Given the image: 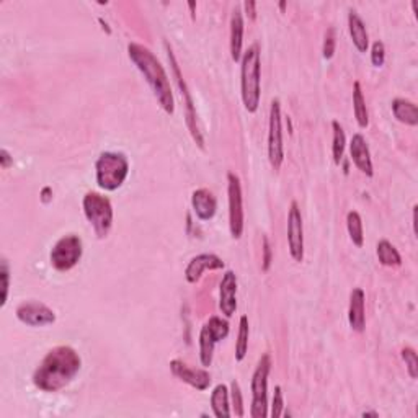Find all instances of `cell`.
Here are the masks:
<instances>
[{
    "instance_id": "83f0119b",
    "label": "cell",
    "mask_w": 418,
    "mask_h": 418,
    "mask_svg": "<svg viewBox=\"0 0 418 418\" xmlns=\"http://www.w3.org/2000/svg\"><path fill=\"white\" fill-rule=\"evenodd\" d=\"M249 317L242 315L239 320V333H237V342H235V361H242L247 356L249 351Z\"/></svg>"
},
{
    "instance_id": "52a82bcc",
    "label": "cell",
    "mask_w": 418,
    "mask_h": 418,
    "mask_svg": "<svg viewBox=\"0 0 418 418\" xmlns=\"http://www.w3.org/2000/svg\"><path fill=\"white\" fill-rule=\"evenodd\" d=\"M271 371V356L270 353H265L260 358L257 368L252 376V407H250V417L265 418L268 415V378Z\"/></svg>"
},
{
    "instance_id": "836d02e7",
    "label": "cell",
    "mask_w": 418,
    "mask_h": 418,
    "mask_svg": "<svg viewBox=\"0 0 418 418\" xmlns=\"http://www.w3.org/2000/svg\"><path fill=\"white\" fill-rule=\"evenodd\" d=\"M283 408H285V399H283V389L280 385L275 387V396H273L271 402V417L280 418L283 415Z\"/></svg>"
},
{
    "instance_id": "9c48e42d",
    "label": "cell",
    "mask_w": 418,
    "mask_h": 418,
    "mask_svg": "<svg viewBox=\"0 0 418 418\" xmlns=\"http://www.w3.org/2000/svg\"><path fill=\"white\" fill-rule=\"evenodd\" d=\"M82 239L76 234H69L61 237V239L54 244V247L49 253V258L56 271L66 273L71 271L74 267H77L78 262L82 260Z\"/></svg>"
},
{
    "instance_id": "484cf974",
    "label": "cell",
    "mask_w": 418,
    "mask_h": 418,
    "mask_svg": "<svg viewBox=\"0 0 418 418\" xmlns=\"http://www.w3.org/2000/svg\"><path fill=\"white\" fill-rule=\"evenodd\" d=\"M346 229L350 234V239L353 245H356L358 249H361L365 245V229H363V219H361L360 212L350 211L346 215Z\"/></svg>"
},
{
    "instance_id": "4fadbf2b",
    "label": "cell",
    "mask_w": 418,
    "mask_h": 418,
    "mask_svg": "<svg viewBox=\"0 0 418 418\" xmlns=\"http://www.w3.org/2000/svg\"><path fill=\"white\" fill-rule=\"evenodd\" d=\"M17 319L28 327H46L56 322V312L40 301H25L18 306Z\"/></svg>"
},
{
    "instance_id": "ab89813d",
    "label": "cell",
    "mask_w": 418,
    "mask_h": 418,
    "mask_svg": "<svg viewBox=\"0 0 418 418\" xmlns=\"http://www.w3.org/2000/svg\"><path fill=\"white\" fill-rule=\"evenodd\" d=\"M188 8H190V12H192V18L194 20V13H197V3L188 2Z\"/></svg>"
},
{
    "instance_id": "74e56055",
    "label": "cell",
    "mask_w": 418,
    "mask_h": 418,
    "mask_svg": "<svg viewBox=\"0 0 418 418\" xmlns=\"http://www.w3.org/2000/svg\"><path fill=\"white\" fill-rule=\"evenodd\" d=\"M51 199H53V190H51L49 187H44L43 192H41V201H43L44 204H48Z\"/></svg>"
},
{
    "instance_id": "8d00e7d4",
    "label": "cell",
    "mask_w": 418,
    "mask_h": 418,
    "mask_svg": "<svg viewBox=\"0 0 418 418\" xmlns=\"http://www.w3.org/2000/svg\"><path fill=\"white\" fill-rule=\"evenodd\" d=\"M244 8L245 12H247V15L250 17V20H255V18H257V3L252 2V0H247V2H244Z\"/></svg>"
},
{
    "instance_id": "1f68e13d",
    "label": "cell",
    "mask_w": 418,
    "mask_h": 418,
    "mask_svg": "<svg viewBox=\"0 0 418 418\" xmlns=\"http://www.w3.org/2000/svg\"><path fill=\"white\" fill-rule=\"evenodd\" d=\"M0 278H2V308H6L8 299V287H10V267L6 258L0 263Z\"/></svg>"
},
{
    "instance_id": "cb8c5ba5",
    "label": "cell",
    "mask_w": 418,
    "mask_h": 418,
    "mask_svg": "<svg viewBox=\"0 0 418 418\" xmlns=\"http://www.w3.org/2000/svg\"><path fill=\"white\" fill-rule=\"evenodd\" d=\"M353 111H355V118L358 126L361 129H366L369 126V113L368 106H366V100L361 90V83L355 82L353 83Z\"/></svg>"
},
{
    "instance_id": "60d3db41",
    "label": "cell",
    "mask_w": 418,
    "mask_h": 418,
    "mask_svg": "<svg viewBox=\"0 0 418 418\" xmlns=\"http://www.w3.org/2000/svg\"><path fill=\"white\" fill-rule=\"evenodd\" d=\"M363 417H378V413H376V412H365Z\"/></svg>"
},
{
    "instance_id": "44dd1931",
    "label": "cell",
    "mask_w": 418,
    "mask_h": 418,
    "mask_svg": "<svg viewBox=\"0 0 418 418\" xmlns=\"http://www.w3.org/2000/svg\"><path fill=\"white\" fill-rule=\"evenodd\" d=\"M348 30H350V36L355 48L360 53H366L369 48V35L368 30H366L363 18L358 15L355 10H350V13H348Z\"/></svg>"
},
{
    "instance_id": "f546056e",
    "label": "cell",
    "mask_w": 418,
    "mask_h": 418,
    "mask_svg": "<svg viewBox=\"0 0 418 418\" xmlns=\"http://www.w3.org/2000/svg\"><path fill=\"white\" fill-rule=\"evenodd\" d=\"M337 49V31L335 28L331 26L327 31H325V38H324V48H322V56L324 59H332L333 54H335Z\"/></svg>"
},
{
    "instance_id": "9a60e30c",
    "label": "cell",
    "mask_w": 418,
    "mask_h": 418,
    "mask_svg": "<svg viewBox=\"0 0 418 418\" xmlns=\"http://www.w3.org/2000/svg\"><path fill=\"white\" fill-rule=\"evenodd\" d=\"M226 263L216 253H199L197 257L190 260L187 268H185V278L190 285H197L201 280L204 271H216L224 270Z\"/></svg>"
},
{
    "instance_id": "30bf717a",
    "label": "cell",
    "mask_w": 418,
    "mask_h": 418,
    "mask_svg": "<svg viewBox=\"0 0 418 418\" xmlns=\"http://www.w3.org/2000/svg\"><path fill=\"white\" fill-rule=\"evenodd\" d=\"M268 160L273 170H280L285 162V144H283L281 126V103L280 100H271L270 116H268Z\"/></svg>"
},
{
    "instance_id": "d6986e66",
    "label": "cell",
    "mask_w": 418,
    "mask_h": 418,
    "mask_svg": "<svg viewBox=\"0 0 418 418\" xmlns=\"http://www.w3.org/2000/svg\"><path fill=\"white\" fill-rule=\"evenodd\" d=\"M366 294L361 287H355L350 294V308H348V322L351 331L363 333L366 328V314H365Z\"/></svg>"
},
{
    "instance_id": "7a4b0ae2",
    "label": "cell",
    "mask_w": 418,
    "mask_h": 418,
    "mask_svg": "<svg viewBox=\"0 0 418 418\" xmlns=\"http://www.w3.org/2000/svg\"><path fill=\"white\" fill-rule=\"evenodd\" d=\"M128 56L131 62L137 67V71L142 74L146 82L151 87L152 94H154L157 103L167 115L175 113V100L174 92H172L170 78L167 76L164 66H162L156 54L146 46L139 43L128 44Z\"/></svg>"
},
{
    "instance_id": "ac0fdd59",
    "label": "cell",
    "mask_w": 418,
    "mask_h": 418,
    "mask_svg": "<svg viewBox=\"0 0 418 418\" xmlns=\"http://www.w3.org/2000/svg\"><path fill=\"white\" fill-rule=\"evenodd\" d=\"M192 206L199 221H211L217 212V199L208 188H198L192 194Z\"/></svg>"
},
{
    "instance_id": "e575fe53",
    "label": "cell",
    "mask_w": 418,
    "mask_h": 418,
    "mask_svg": "<svg viewBox=\"0 0 418 418\" xmlns=\"http://www.w3.org/2000/svg\"><path fill=\"white\" fill-rule=\"evenodd\" d=\"M271 265V247H270V240H268L267 235H263V271L270 270Z\"/></svg>"
},
{
    "instance_id": "603a6c76",
    "label": "cell",
    "mask_w": 418,
    "mask_h": 418,
    "mask_svg": "<svg viewBox=\"0 0 418 418\" xmlns=\"http://www.w3.org/2000/svg\"><path fill=\"white\" fill-rule=\"evenodd\" d=\"M211 408L217 418H229L231 413V396L229 389L224 384H217L211 392Z\"/></svg>"
},
{
    "instance_id": "f35d334b",
    "label": "cell",
    "mask_w": 418,
    "mask_h": 418,
    "mask_svg": "<svg viewBox=\"0 0 418 418\" xmlns=\"http://www.w3.org/2000/svg\"><path fill=\"white\" fill-rule=\"evenodd\" d=\"M417 209H418V206L415 204V206H413V215H412V224H413V234H417Z\"/></svg>"
},
{
    "instance_id": "6da1fadb",
    "label": "cell",
    "mask_w": 418,
    "mask_h": 418,
    "mask_svg": "<svg viewBox=\"0 0 418 418\" xmlns=\"http://www.w3.org/2000/svg\"><path fill=\"white\" fill-rule=\"evenodd\" d=\"M82 368V358L76 348L69 345L56 346L46 353L33 373V384L40 391L53 394L62 391L76 379Z\"/></svg>"
},
{
    "instance_id": "4316f807",
    "label": "cell",
    "mask_w": 418,
    "mask_h": 418,
    "mask_svg": "<svg viewBox=\"0 0 418 418\" xmlns=\"http://www.w3.org/2000/svg\"><path fill=\"white\" fill-rule=\"evenodd\" d=\"M332 131H333V141H332V157L335 165H340L343 160V154H345L346 147V136L343 131V126L337 119L332 122Z\"/></svg>"
},
{
    "instance_id": "d4e9b609",
    "label": "cell",
    "mask_w": 418,
    "mask_h": 418,
    "mask_svg": "<svg viewBox=\"0 0 418 418\" xmlns=\"http://www.w3.org/2000/svg\"><path fill=\"white\" fill-rule=\"evenodd\" d=\"M376 255H378L379 263L383 265V267L396 268L402 265V257L401 253H399V250L385 239L379 240L378 245H376Z\"/></svg>"
},
{
    "instance_id": "d590c367",
    "label": "cell",
    "mask_w": 418,
    "mask_h": 418,
    "mask_svg": "<svg viewBox=\"0 0 418 418\" xmlns=\"http://www.w3.org/2000/svg\"><path fill=\"white\" fill-rule=\"evenodd\" d=\"M12 165H13V157L8 154L7 149H2V151H0V167H2L3 170H7L10 169Z\"/></svg>"
},
{
    "instance_id": "7c38bea8",
    "label": "cell",
    "mask_w": 418,
    "mask_h": 418,
    "mask_svg": "<svg viewBox=\"0 0 418 418\" xmlns=\"http://www.w3.org/2000/svg\"><path fill=\"white\" fill-rule=\"evenodd\" d=\"M287 247L291 258L301 263L304 260V226L297 201H292L287 212Z\"/></svg>"
},
{
    "instance_id": "b9f144b4",
    "label": "cell",
    "mask_w": 418,
    "mask_h": 418,
    "mask_svg": "<svg viewBox=\"0 0 418 418\" xmlns=\"http://www.w3.org/2000/svg\"><path fill=\"white\" fill-rule=\"evenodd\" d=\"M280 8H281L283 12H285V8H286V2H281V3H280Z\"/></svg>"
},
{
    "instance_id": "8992f818",
    "label": "cell",
    "mask_w": 418,
    "mask_h": 418,
    "mask_svg": "<svg viewBox=\"0 0 418 418\" xmlns=\"http://www.w3.org/2000/svg\"><path fill=\"white\" fill-rule=\"evenodd\" d=\"M165 49H167V58H169L170 67H172V76L175 78L176 87H178L180 95H182L183 105H185V119H187V126L190 129V134H192L193 141L197 142V146L204 151V137L201 129H199L198 124V113L197 108H194V101L192 97V92H190V88L187 85V82H185L183 74L180 71L178 62H176V58L174 54V51H172V46L165 41Z\"/></svg>"
},
{
    "instance_id": "8fae6325",
    "label": "cell",
    "mask_w": 418,
    "mask_h": 418,
    "mask_svg": "<svg viewBox=\"0 0 418 418\" xmlns=\"http://www.w3.org/2000/svg\"><path fill=\"white\" fill-rule=\"evenodd\" d=\"M227 197H229V231L232 239L239 240L244 234V198L240 178L234 172L227 174Z\"/></svg>"
},
{
    "instance_id": "7402d4cb",
    "label": "cell",
    "mask_w": 418,
    "mask_h": 418,
    "mask_svg": "<svg viewBox=\"0 0 418 418\" xmlns=\"http://www.w3.org/2000/svg\"><path fill=\"white\" fill-rule=\"evenodd\" d=\"M394 118L399 123L407 124V126H417L418 124V108L413 101L407 99H396L392 101Z\"/></svg>"
},
{
    "instance_id": "277c9868",
    "label": "cell",
    "mask_w": 418,
    "mask_h": 418,
    "mask_svg": "<svg viewBox=\"0 0 418 418\" xmlns=\"http://www.w3.org/2000/svg\"><path fill=\"white\" fill-rule=\"evenodd\" d=\"M129 175V160L123 152H101L95 162L97 185L105 192H116Z\"/></svg>"
},
{
    "instance_id": "3957f363",
    "label": "cell",
    "mask_w": 418,
    "mask_h": 418,
    "mask_svg": "<svg viewBox=\"0 0 418 418\" xmlns=\"http://www.w3.org/2000/svg\"><path fill=\"white\" fill-rule=\"evenodd\" d=\"M240 94L244 108L257 113L262 99V62L258 44H252L240 59Z\"/></svg>"
},
{
    "instance_id": "ffe728a7",
    "label": "cell",
    "mask_w": 418,
    "mask_h": 418,
    "mask_svg": "<svg viewBox=\"0 0 418 418\" xmlns=\"http://www.w3.org/2000/svg\"><path fill=\"white\" fill-rule=\"evenodd\" d=\"M231 58L234 62L242 59L244 46V13L240 6H235L231 15Z\"/></svg>"
},
{
    "instance_id": "5bb4252c",
    "label": "cell",
    "mask_w": 418,
    "mask_h": 418,
    "mask_svg": "<svg viewBox=\"0 0 418 418\" xmlns=\"http://www.w3.org/2000/svg\"><path fill=\"white\" fill-rule=\"evenodd\" d=\"M170 371L176 379L182 383L192 385L193 389H197L199 392L208 391L211 385V374L208 373L204 368H190L187 363H183L182 360H172L170 361Z\"/></svg>"
},
{
    "instance_id": "4dcf8cb0",
    "label": "cell",
    "mask_w": 418,
    "mask_h": 418,
    "mask_svg": "<svg viewBox=\"0 0 418 418\" xmlns=\"http://www.w3.org/2000/svg\"><path fill=\"white\" fill-rule=\"evenodd\" d=\"M231 401H232V407H234L235 415L244 417V397H242V391H240V385L237 381H232V384H231Z\"/></svg>"
},
{
    "instance_id": "f1b7e54d",
    "label": "cell",
    "mask_w": 418,
    "mask_h": 418,
    "mask_svg": "<svg viewBox=\"0 0 418 418\" xmlns=\"http://www.w3.org/2000/svg\"><path fill=\"white\" fill-rule=\"evenodd\" d=\"M401 356H402V360L406 361L408 376H410L412 379H417L418 378V356H417V351L413 350L412 346H406V348H402Z\"/></svg>"
},
{
    "instance_id": "d6a6232c",
    "label": "cell",
    "mask_w": 418,
    "mask_h": 418,
    "mask_svg": "<svg viewBox=\"0 0 418 418\" xmlns=\"http://www.w3.org/2000/svg\"><path fill=\"white\" fill-rule=\"evenodd\" d=\"M371 62L374 67H383L385 62V48L383 41H374L373 48H371Z\"/></svg>"
},
{
    "instance_id": "e0dca14e",
    "label": "cell",
    "mask_w": 418,
    "mask_h": 418,
    "mask_svg": "<svg viewBox=\"0 0 418 418\" xmlns=\"http://www.w3.org/2000/svg\"><path fill=\"white\" fill-rule=\"evenodd\" d=\"M350 157L353 164L361 174L366 176L374 175V167H373V159H371L369 146L366 142L363 134H353L351 142H350Z\"/></svg>"
},
{
    "instance_id": "2e32d148",
    "label": "cell",
    "mask_w": 418,
    "mask_h": 418,
    "mask_svg": "<svg viewBox=\"0 0 418 418\" xmlns=\"http://www.w3.org/2000/svg\"><path fill=\"white\" fill-rule=\"evenodd\" d=\"M219 310L226 319H231L237 310V275L227 270L219 285Z\"/></svg>"
},
{
    "instance_id": "5b68a950",
    "label": "cell",
    "mask_w": 418,
    "mask_h": 418,
    "mask_svg": "<svg viewBox=\"0 0 418 418\" xmlns=\"http://www.w3.org/2000/svg\"><path fill=\"white\" fill-rule=\"evenodd\" d=\"M83 215L87 221L94 227L95 234L99 239H106L113 227V206L111 201L103 194L97 192H88L82 199Z\"/></svg>"
},
{
    "instance_id": "ba28073f",
    "label": "cell",
    "mask_w": 418,
    "mask_h": 418,
    "mask_svg": "<svg viewBox=\"0 0 418 418\" xmlns=\"http://www.w3.org/2000/svg\"><path fill=\"white\" fill-rule=\"evenodd\" d=\"M231 325L227 319H222L219 315H212L209 320L204 322L199 332V361L204 368L211 366L215 348L219 342L226 340L229 335Z\"/></svg>"
}]
</instances>
